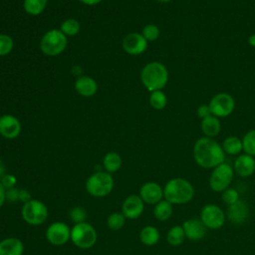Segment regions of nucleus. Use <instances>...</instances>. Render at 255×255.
Returning <instances> with one entry per match:
<instances>
[{
    "instance_id": "nucleus-1",
    "label": "nucleus",
    "mask_w": 255,
    "mask_h": 255,
    "mask_svg": "<svg viewBox=\"0 0 255 255\" xmlns=\"http://www.w3.org/2000/svg\"><path fill=\"white\" fill-rule=\"evenodd\" d=\"M193 157L195 162L202 168H214L224 162L225 152L215 139L203 136L198 138L193 146Z\"/></svg>"
},
{
    "instance_id": "nucleus-2",
    "label": "nucleus",
    "mask_w": 255,
    "mask_h": 255,
    "mask_svg": "<svg viewBox=\"0 0 255 255\" xmlns=\"http://www.w3.org/2000/svg\"><path fill=\"white\" fill-rule=\"evenodd\" d=\"M194 187L190 181L182 177L169 179L163 187V198L171 204H185L192 200Z\"/></svg>"
},
{
    "instance_id": "nucleus-3",
    "label": "nucleus",
    "mask_w": 255,
    "mask_h": 255,
    "mask_svg": "<svg viewBox=\"0 0 255 255\" xmlns=\"http://www.w3.org/2000/svg\"><path fill=\"white\" fill-rule=\"evenodd\" d=\"M140 80L149 92L159 91L163 89L168 82V71L163 64L150 62L142 68Z\"/></svg>"
},
{
    "instance_id": "nucleus-4",
    "label": "nucleus",
    "mask_w": 255,
    "mask_h": 255,
    "mask_svg": "<svg viewBox=\"0 0 255 255\" xmlns=\"http://www.w3.org/2000/svg\"><path fill=\"white\" fill-rule=\"evenodd\" d=\"M114 177L111 173L102 170L91 174L86 181L87 192L94 197H105L114 189Z\"/></svg>"
},
{
    "instance_id": "nucleus-5",
    "label": "nucleus",
    "mask_w": 255,
    "mask_h": 255,
    "mask_svg": "<svg viewBox=\"0 0 255 255\" xmlns=\"http://www.w3.org/2000/svg\"><path fill=\"white\" fill-rule=\"evenodd\" d=\"M98 239V234L94 226L88 222L74 224L71 228V241L80 249L92 248Z\"/></svg>"
},
{
    "instance_id": "nucleus-6",
    "label": "nucleus",
    "mask_w": 255,
    "mask_h": 255,
    "mask_svg": "<svg viewBox=\"0 0 255 255\" xmlns=\"http://www.w3.org/2000/svg\"><path fill=\"white\" fill-rule=\"evenodd\" d=\"M48 207L46 204L38 199H31L24 203L21 209L23 220L29 225L38 226L43 224L48 218Z\"/></svg>"
},
{
    "instance_id": "nucleus-7",
    "label": "nucleus",
    "mask_w": 255,
    "mask_h": 255,
    "mask_svg": "<svg viewBox=\"0 0 255 255\" xmlns=\"http://www.w3.org/2000/svg\"><path fill=\"white\" fill-rule=\"evenodd\" d=\"M68 44V39L61 30L53 29L48 31L41 39V51L47 56H57L64 52Z\"/></svg>"
},
{
    "instance_id": "nucleus-8",
    "label": "nucleus",
    "mask_w": 255,
    "mask_h": 255,
    "mask_svg": "<svg viewBox=\"0 0 255 255\" xmlns=\"http://www.w3.org/2000/svg\"><path fill=\"white\" fill-rule=\"evenodd\" d=\"M234 176V169L228 163L222 162L214 167L209 176V186L215 192H222L229 187Z\"/></svg>"
},
{
    "instance_id": "nucleus-9",
    "label": "nucleus",
    "mask_w": 255,
    "mask_h": 255,
    "mask_svg": "<svg viewBox=\"0 0 255 255\" xmlns=\"http://www.w3.org/2000/svg\"><path fill=\"white\" fill-rule=\"evenodd\" d=\"M199 218L202 223L207 227V229L216 230L220 229L224 225L226 214L218 205L209 203L205 204L201 208Z\"/></svg>"
},
{
    "instance_id": "nucleus-10",
    "label": "nucleus",
    "mask_w": 255,
    "mask_h": 255,
    "mask_svg": "<svg viewBox=\"0 0 255 255\" xmlns=\"http://www.w3.org/2000/svg\"><path fill=\"white\" fill-rule=\"evenodd\" d=\"M46 239L55 246H61L71 240V228L63 221H55L46 229Z\"/></svg>"
},
{
    "instance_id": "nucleus-11",
    "label": "nucleus",
    "mask_w": 255,
    "mask_h": 255,
    "mask_svg": "<svg viewBox=\"0 0 255 255\" xmlns=\"http://www.w3.org/2000/svg\"><path fill=\"white\" fill-rule=\"evenodd\" d=\"M211 115L217 118H225L229 116L235 107L234 99L227 93H219L215 95L209 103Z\"/></svg>"
},
{
    "instance_id": "nucleus-12",
    "label": "nucleus",
    "mask_w": 255,
    "mask_h": 255,
    "mask_svg": "<svg viewBox=\"0 0 255 255\" xmlns=\"http://www.w3.org/2000/svg\"><path fill=\"white\" fill-rule=\"evenodd\" d=\"M144 209V202L139 195L131 194L126 197L122 205V213L128 219L138 218Z\"/></svg>"
},
{
    "instance_id": "nucleus-13",
    "label": "nucleus",
    "mask_w": 255,
    "mask_h": 255,
    "mask_svg": "<svg viewBox=\"0 0 255 255\" xmlns=\"http://www.w3.org/2000/svg\"><path fill=\"white\" fill-rule=\"evenodd\" d=\"M123 48L129 55H140L147 48V41L139 33H129L123 40Z\"/></svg>"
},
{
    "instance_id": "nucleus-14",
    "label": "nucleus",
    "mask_w": 255,
    "mask_h": 255,
    "mask_svg": "<svg viewBox=\"0 0 255 255\" xmlns=\"http://www.w3.org/2000/svg\"><path fill=\"white\" fill-rule=\"evenodd\" d=\"M249 212L250 210L248 203L242 199H239L235 203L228 205L226 217L231 223L235 225H241L247 220Z\"/></svg>"
},
{
    "instance_id": "nucleus-15",
    "label": "nucleus",
    "mask_w": 255,
    "mask_h": 255,
    "mask_svg": "<svg viewBox=\"0 0 255 255\" xmlns=\"http://www.w3.org/2000/svg\"><path fill=\"white\" fill-rule=\"evenodd\" d=\"M140 198L144 203L156 204L163 198V188L156 182L148 181L143 183L139 188Z\"/></svg>"
},
{
    "instance_id": "nucleus-16",
    "label": "nucleus",
    "mask_w": 255,
    "mask_h": 255,
    "mask_svg": "<svg viewBox=\"0 0 255 255\" xmlns=\"http://www.w3.org/2000/svg\"><path fill=\"white\" fill-rule=\"evenodd\" d=\"M185 237L191 241H198L205 237L207 227L202 223L200 218H190L182 223Z\"/></svg>"
},
{
    "instance_id": "nucleus-17",
    "label": "nucleus",
    "mask_w": 255,
    "mask_h": 255,
    "mask_svg": "<svg viewBox=\"0 0 255 255\" xmlns=\"http://www.w3.org/2000/svg\"><path fill=\"white\" fill-rule=\"evenodd\" d=\"M21 132V124L19 120L12 115H4L0 117V134L7 138H16Z\"/></svg>"
},
{
    "instance_id": "nucleus-18",
    "label": "nucleus",
    "mask_w": 255,
    "mask_h": 255,
    "mask_svg": "<svg viewBox=\"0 0 255 255\" xmlns=\"http://www.w3.org/2000/svg\"><path fill=\"white\" fill-rule=\"evenodd\" d=\"M234 172L241 177L251 176L255 172V158L247 153L236 157L233 165Z\"/></svg>"
},
{
    "instance_id": "nucleus-19",
    "label": "nucleus",
    "mask_w": 255,
    "mask_h": 255,
    "mask_svg": "<svg viewBox=\"0 0 255 255\" xmlns=\"http://www.w3.org/2000/svg\"><path fill=\"white\" fill-rule=\"evenodd\" d=\"M23 242L17 237H7L0 241V255H22Z\"/></svg>"
},
{
    "instance_id": "nucleus-20",
    "label": "nucleus",
    "mask_w": 255,
    "mask_h": 255,
    "mask_svg": "<svg viewBox=\"0 0 255 255\" xmlns=\"http://www.w3.org/2000/svg\"><path fill=\"white\" fill-rule=\"evenodd\" d=\"M75 89L83 97H92L98 91V84L91 77L82 76L75 82Z\"/></svg>"
},
{
    "instance_id": "nucleus-21",
    "label": "nucleus",
    "mask_w": 255,
    "mask_h": 255,
    "mask_svg": "<svg viewBox=\"0 0 255 255\" xmlns=\"http://www.w3.org/2000/svg\"><path fill=\"white\" fill-rule=\"evenodd\" d=\"M220 128L221 126L218 118L213 115H209L201 121V129L207 137H213L217 135L220 131Z\"/></svg>"
},
{
    "instance_id": "nucleus-22",
    "label": "nucleus",
    "mask_w": 255,
    "mask_h": 255,
    "mask_svg": "<svg viewBox=\"0 0 255 255\" xmlns=\"http://www.w3.org/2000/svg\"><path fill=\"white\" fill-rule=\"evenodd\" d=\"M160 238L159 231L156 227L151 225L144 226L139 232V240L142 244L146 246H153L155 245Z\"/></svg>"
},
{
    "instance_id": "nucleus-23",
    "label": "nucleus",
    "mask_w": 255,
    "mask_h": 255,
    "mask_svg": "<svg viewBox=\"0 0 255 255\" xmlns=\"http://www.w3.org/2000/svg\"><path fill=\"white\" fill-rule=\"evenodd\" d=\"M123 164L122 156L116 151H110L105 154L103 159V165L107 172L113 173L118 171Z\"/></svg>"
},
{
    "instance_id": "nucleus-24",
    "label": "nucleus",
    "mask_w": 255,
    "mask_h": 255,
    "mask_svg": "<svg viewBox=\"0 0 255 255\" xmlns=\"http://www.w3.org/2000/svg\"><path fill=\"white\" fill-rule=\"evenodd\" d=\"M172 212H173L172 204L165 199H162L156 204H154L153 216L158 221H166L171 217Z\"/></svg>"
},
{
    "instance_id": "nucleus-25",
    "label": "nucleus",
    "mask_w": 255,
    "mask_h": 255,
    "mask_svg": "<svg viewBox=\"0 0 255 255\" xmlns=\"http://www.w3.org/2000/svg\"><path fill=\"white\" fill-rule=\"evenodd\" d=\"M222 148L225 153L230 154V155H235L241 152L243 150V145H242V139H240L237 136L230 135L227 136L222 143Z\"/></svg>"
},
{
    "instance_id": "nucleus-26",
    "label": "nucleus",
    "mask_w": 255,
    "mask_h": 255,
    "mask_svg": "<svg viewBox=\"0 0 255 255\" xmlns=\"http://www.w3.org/2000/svg\"><path fill=\"white\" fill-rule=\"evenodd\" d=\"M185 234H184V230L182 228L181 225H175L172 226L166 234V241L169 245L171 246H179L181 245L184 240H185Z\"/></svg>"
},
{
    "instance_id": "nucleus-27",
    "label": "nucleus",
    "mask_w": 255,
    "mask_h": 255,
    "mask_svg": "<svg viewBox=\"0 0 255 255\" xmlns=\"http://www.w3.org/2000/svg\"><path fill=\"white\" fill-rule=\"evenodd\" d=\"M47 2L48 0H24V10L30 15H39L45 10Z\"/></svg>"
},
{
    "instance_id": "nucleus-28",
    "label": "nucleus",
    "mask_w": 255,
    "mask_h": 255,
    "mask_svg": "<svg viewBox=\"0 0 255 255\" xmlns=\"http://www.w3.org/2000/svg\"><path fill=\"white\" fill-rule=\"evenodd\" d=\"M126 223V217L122 212H113L107 219V225L111 230L118 231L124 227Z\"/></svg>"
},
{
    "instance_id": "nucleus-29",
    "label": "nucleus",
    "mask_w": 255,
    "mask_h": 255,
    "mask_svg": "<svg viewBox=\"0 0 255 255\" xmlns=\"http://www.w3.org/2000/svg\"><path fill=\"white\" fill-rule=\"evenodd\" d=\"M149 104L155 110H162L167 104V98L161 90L153 91L149 96Z\"/></svg>"
},
{
    "instance_id": "nucleus-30",
    "label": "nucleus",
    "mask_w": 255,
    "mask_h": 255,
    "mask_svg": "<svg viewBox=\"0 0 255 255\" xmlns=\"http://www.w3.org/2000/svg\"><path fill=\"white\" fill-rule=\"evenodd\" d=\"M242 145L245 153L255 157V129H251L245 133L242 138Z\"/></svg>"
},
{
    "instance_id": "nucleus-31",
    "label": "nucleus",
    "mask_w": 255,
    "mask_h": 255,
    "mask_svg": "<svg viewBox=\"0 0 255 255\" xmlns=\"http://www.w3.org/2000/svg\"><path fill=\"white\" fill-rule=\"evenodd\" d=\"M80 23L74 19V18H69V19H66L62 25H61V31L63 34H65L67 37L68 36H75L79 33L80 31Z\"/></svg>"
},
{
    "instance_id": "nucleus-32",
    "label": "nucleus",
    "mask_w": 255,
    "mask_h": 255,
    "mask_svg": "<svg viewBox=\"0 0 255 255\" xmlns=\"http://www.w3.org/2000/svg\"><path fill=\"white\" fill-rule=\"evenodd\" d=\"M14 47L13 39L6 34H0V56H6L11 53Z\"/></svg>"
},
{
    "instance_id": "nucleus-33",
    "label": "nucleus",
    "mask_w": 255,
    "mask_h": 255,
    "mask_svg": "<svg viewBox=\"0 0 255 255\" xmlns=\"http://www.w3.org/2000/svg\"><path fill=\"white\" fill-rule=\"evenodd\" d=\"M221 198H222V201L227 205H231L240 199L239 192L237 191V189L233 187H228L225 190H223L221 192Z\"/></svg>"
},
{
    "instance_id": "nucleus-34",
    "label": "nucleus",
    "mask_w": 255,
    "mask_h": 255,
    "mask_svg": "<svg viewBox=\"0 0 255 255\" xmlns=\"http://www.w3.org/2000/svg\"><path fill=\"white\" fill-rule=\"evenodd\" d=\"M70 219L75 224L85 222L87 219V211L81 206H75L70 211Z\"/></svg>"
},
{
    "instance_id": "nucleus-35",
    "label": "nucleus",
    "mask_w": 255,
    "mask_h": 255,
    "mask_svg": "<svg viewBox=\"0 0 255 255\" xmlns=\"http://www.w3.org/2000/svg\"><path fill=\"white\" fill-rule=\"evenodd\" d=\"M141 34L146 41H154L159 37V29L154 24H147L143 27Z\"/></svg>"
},
{
    "instance_id": "nucleus-36",
    "label": "nucleus",
    "mask_w": 255,
    "mask_h": 255,
    "mask_svg": "<svg viewBox=\"0 0 255 255\" xmlns=\"http://www.w3.org/2000/svg\"><path fill=\"white\" fill-rule=\"evenodd\" d=\"M1 184L4 186L5 189H9L12 187H15L17 183V178L13 174H8L6 173L0 180Z\"/></svg>"
},
{
    "instance_id": "nucleus-37",
    "label": "nucleus",
    "mask_w": 255,
    "mask_h": 255,
    "mask_svg": "<svg viewBox=\"0 0 255 255\" xmlns=\"http://www.w3.org/2000/svg\"><path fill=\"white\" fill-rule=\"evenodd\" d=\"M19 188L12 187L9 189H6V201L9 202H17L19 201Z\"/></svg>"
},
{
    "instance_id": "nucleus-38",
    "label": "nucleus",
    "mask_w": 255,
    "mask_h": 255,
    "mask_svg": "<svg viewBox=\"0 0 255 255\" xmlns=\"http://www.w3.org/2000/svg\"><path fill=\"white\" fill-rule=\"evenodd\" d=\"M196 114L199 118L201 119H204L205 117L211 115V112H210V109H209V106L208 105H200L197 110H196Z\"/></svg>"
},
{
    "instance_id": "nucleus-39",
    "label": "nucleus",
    "mask_w": 255,
    "mask_h": 255,
    "mask_svg": "<svg viewBox=\"0 0 255 255\" xmlns=\"http://www.w3.org/2000/svg\"><path fill=\"white\" fill-rule=\"evenodd\" d=\"M31 199H32L31 193L25 188H20V190H19V201L23 202V204H24V203L28 202Z\"/></svg>"
},
{
    "instance_id": "nucleus-40",
    "label": "nucleus",
    "mask_w": 255,
    "mask_h": 255,
    "mask_svg": "<svg viewBox=\"0 0 255 255\" xmlns=\"http://www.w3.org/2000/svg\"><path fill=\"white\" fill-rule=\"evenodd\" d=\"M5 201H6V189L0 182V208L3 206Z\"/></svg>"
},
{
    "instance_id": "nucleus-41",
    "label": "nucleus",
    "mask_w": 255,
    "mask_h": 255,
    "mask_svg": "<svg viewBox=\"0 0 255 255\" xmlns=\"http://www.w3.org/2000/svg\"><path fill=\"white\" fill-rule=\"evenodd\" d=\"M5 174H6V167H5L3 160L0 158V180Z\"/></svg>"
},
{
    "instance_id": "nucleus-42",
    "label": "nucleus",
    "mask_w": 255,
    "mask_h": 255,
    "mask_svg": "<svg viewBox=\"0 0 255 255\" xmlns=\"http://www.w3.org/2000/svg\"><path fill=\"white\" fill-rule=\"evenodd\" d=\"M80 1L86 5H97L103 0H80Z\"/></svg>"
},
{
    "instance_id": "nucleus-43",
    "label": "nucleus",
    "mask_w": 255,
    "mask_h": 255,
    "mask_svg": "<svg viewBox=\"0 0 255 255\" xmlns=\"http://www.w3.org/2000/svg\"><path fill=\"white\" fill-rule=\"evenodd\" d=\"M248 43L250 44V46L255 47V34H252L249 36L248 38Z\"/></svg>"
},
{
    "instance_id": "nucleus-44",
    "label": "nucleus",
    "mask_w": 255,
    "mask_h": 255,
    "mask_svg": "<svg viewBox=\"0 0 255 255\" xmlns=\"http://www.w3.org/2000/svg\"><path fill=\"white\" fill-rule=\"evenodd\" d=\"M156 1L161 2V3H167V2H169V1H171V0H156Z\"/></svg>"
}]
</instances>
